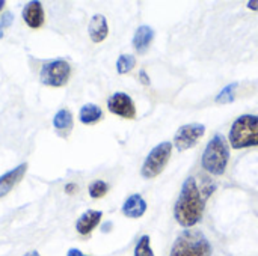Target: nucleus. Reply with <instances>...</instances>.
Listing matches in <instances>:
<instances>
[{"label": "nucleus", "mask_w": 258, "mask_h": 256, "mask_svg": "<svg viewBox=\"0 0 258 256\" xmlns=\"http://www.w3.org/2000/svg\"><path fill=\"white\" fill-rule=\"evenodd\" d=\"M101 217H103V213L98 211V210H88V211H85L77 219V222H76V231L80 235H83V237L89 235L100 225Z\"/></svg>", "instance_id": "11"}, {"label": "nucleus", "mask_w": 258, "mask_h": 256, "mask_svg": "<svg viewBox=\"0 0 258 256\" xmlns=\"http://www.w3.org/2000/svg\"><path fill=\"white\" fill-rule=\"evenodd\" d=\"M212 244L200 231H186L175 240L169 256H210Z\"/></svg>", "instance_id": "4"}, {"label": "nucleus", "mask_w": 258, "mask_h": 256, "mask_svg": "<svg viewBox=\"0 0 258 256\" xmlns=\"http://www.w3.org/2000/svg\"><path fill=\"white\" fill-rule=\"evenodd\" d=\"M228 160H230V148L225 137L222 134H215L213 139L207 143L206 151L203 154V160H201L203 167L209 174L219 177L225 174Z\"/></svg>", "instance_id": "2"}, {"label": "nucleus", "mask_w": 258, "mask_h": 256, "mask_svg": "<svg viewBox=\"0 0 258 256\" xmlns=\"http://www.w3.org/2000/svg\"><path fill=\"white\" fill-rule=\"evenodd\" d=\"M136 65V59L132 54H121L116 60V71L118 74H127L130 72Z\"/></svg>", "instance_id": "17"}, {"label": "nucleus", "mask_w": 258, "mask_h": 256, "mask_svg": "<svg viewBox=\"0 0 258 256\" xmlns=\"http://www.w3.org/2000/svg\"><path fill=\"white\" fill-rule=\"evenodd\" d=\"M88 33H89V38L92 42H95V44L103 42L109 35V24H107L106 17L101 14H95L89 21Z\"/></svg>", "instance_id": "12"}, {"label": "nucleus", "mask_w": 258, "mask_h": 256, "mask_svg": "<svg viewBox=\"0 0 258 256\" xmlns=\"http://www.w3.org/2000/svg\"><path fill=\"white\" fill-rule=\"evenodd\" d=\"M139 78H141V81H142L145 86H148V84H150V77L147 75V72H145V71H141V72H139Z\"/></svg>", "instance_id": "22"}, {"label": "nucleus", "mask_w": 258, "mask_h": 256, "mask_svg": "<svg viewBox=\"0 0 258 256\" xmlns=\"http://www.w3.org/2000/svg\"><path fill=\"white\" fill-rule=\"evenodd\" d=\"M67 256H88V255L82 253L79 249H70V250H68V253H67Z\"/></svg>", "instance_id": "24"}, {"label": "nucleus", "mask_w": 258, "mask_h": 256, "mask_svg": "<svg viewBox=\"0 0 258 256\" xmlns=\"http://www.w3.org/2000/svg\"><path fill=\"white\" fill-rule=\"evenodd\" d=\"M135 256H154L148 235H142L135 247Z\"/></svg>", "instance_id": "20"}, {"label": "nucleus", "mask_w": 258, "mask_h": 256, "mask_svg": "<svg viewBox=\"0 0 258 256\" xmlns=\"http://www.w3.org/2000/svg\"><path fill=\"white\" fill-rule=\"evenodd\" d=\"M5 6H6V2L5 0H0V11H3Z\"/></svg>", "instance_id": "27"}, {"label": "nucleus", "mask_w": 258, "mask_h": 256, "mask_svg": "<svg viewBox=\"0 0 258 256\" xmlns=\"http://www.w3.org/2000/svg\"><path fill=\"white\" fill-rule=\"evenodd\" d=\"M65 192L70 195V193H76L77 192V186L76 184H67L65 186Z\"/></svg>", "instance_id": "23"}, {"label": "nucleus", "mask_w": 258, "mask_h": 256, "mask_svg": "<svg viewBox=\"0 0 258 256\" xmlns=\"http://www.w3.org/2000/svg\"><path fill=\"white\" fill-rule=\"evenodd\" d=\"M3 35H5V32H3V27L0 26V39L3 38Z\"/></svg>", "instance_id": "28"}, {"label": "nucleus", "mask_w": 258, "mask_h": 256, "mask_svg": "<svg viewBox=\"0 0 258 256\" xmlns=\"http://www.w3.org/2000/svg\"><path fill=\"white\" fill-rule=\"evenodd\" d=\"M107 109L110 113L125 118V119H133L136 116V107L130 95L124 92H116L107 100Z\"/></svg>", "instance_id": "8"}, {"label": "nucleus", "mask_w": 258, "mask_h": 256, "mask_svg": "<svg viewBox=\"0 0 258 256\" xmlns=\"http://www.w3.org/2000/svg\"><path fill=\"white\" fill-rule=\"evenodd\" d=\"M206 127L203 124H187L178 128L174 137V145L178 151L190 149L204 136Z\"/></svg>", "instance_id": "7"}, {"label": "nucleus", "mask_w": 258, "mask_h": 256, "mask_svg": "<svg viewBox=\"0 0 258 256\" xmlns=\"http://www.w3.org/2000/svg\"><path fill=\"white\" fill-rule=\"evenodd\" d=\"M154 39V30L150 27V26H141L138 27V30L135 32V36H133V47L135 50L139 53V54H144L151 42Z\"/></svg>", "instance_id": "15"}, {"label": "nucleus", "mask_w": 258, "mask_h": 256, "mask_svg": "<svg viewBox=\"0 0 258 256\" xmlns=\"http://www.w3.org/2000/svg\"><path fill=\"white\" fill-rule=\"evenodd\" d=\"M71 77V65L65 59H54L41 68L39 80L44 86L62 88Z\"/></svg>", "instance_id": "6"}, {"label": "nucleus", "mask_w": 258, "mask_h": 256, "mask_svg": "<svg viewBox=\"0 0 258 256\" xmlns=\"http://www.w3.org/2000/svg\"><path fill=\"white\" fill-rule=\"evenodd\" d=\"M228 140L234 149L258 146V116L243 115L231 125Z\"/></svg>", "instance_id": "3"}, {"label": "nucleus", "mask_w": 258, "mask_h": 256, "mask_svg": "<svg viewBox=\"0 0 258 256\" xmlns=\"http://www.w3.org/2000/svg\"><path fill=\"white\" fill-rule=\"evenodd\" d=\"M79 119L82 124L85 125H94L97 124L98 121L103 119V110L97 106V104H92V103H88L85 104L80 112H79Z\"/></svg>", "instance_id": "16"}, {"label": "nucleus", "mask_w": 258, "mask_h": 256, "mask_svg": "<svg viewBox=\"0 0 258 256\" xmlns=\"http://www.w3.org/2000/svg\"><path fill=\"white\" fill-rule=\"evenodd\" d=\"M14 21V14L12 12H5L0 18V26L5 29V27H9Z\"/></svg>", "instance_id": "21"}, {"label": "nucleus", "mask_w": 258, "mask_h": 256, "mask_svg": "<svg viewBox=\"0 0 258 256\" xmlns=\"http://www.w3.org/2000/svg\"><path fill=\"white\" fill-rule=\"evenodd\" d=\"M53 127L54 131L62 137L67 139L74 127V119H73V113L68 109H60L59 112H56L54 118H53Z\"/></svg>", "instance_id": "13"}, {"label": "nucleus", "mask_w": 258, "mask_h": 256, "mask_svg": "<svg viewBox=\"0 0 258 256\" xmlns=\"http://www.w3.org/2000/svg\"><path fill=\"white\" fill-rule=\"evenodd\" d=\"M23 256H41V255H39V252H36V250H30V252L24 253Z\"/></svg>", "instance_id": "26"}, {"label": "nucleus", "mask_w": 258, "mask_h": 256, "mask_svg": "<svg viewBox=\"0 0 258 256\" xmlns=\"http://www.w3.org/2000/svg\"><path fill=\"white\" fill-rule=\"evenodd\" d=\"M171 154H172V143H169V142H163V143H159L157 146H154L142 164V170H141L142 177L144 178L159 177L165 170V167L171 158Z\"/></svg>", "instance_id": "5"}, {"label": "nucleus", "mask_w": 258, "mask_h": 256, "mask_svg": "<svg viewBox=\"0 0 258 256\" xmlns=\"http://www.w3.org/2000/svg\"><path fill=\"white\" fill-rule=\"evenodd\" d=\"M236 88H237V83H231L228 86H225L219 94L218 97L215 98L216 103L219 104H228V103H233L234 101V92H236Z\"/></svg>", "instance_id": "19"}, {"label": "nucleus", "mask_w": 258, "mask_h": 256, "mask_svg": "<svg viewBox=\"0 0 258 256\" xmlns=\"http://www.w3.org/2000/svg\"><path fill=\"white\" fill-rule=\"evenodd\" d=\"M26 172H27V163H21L0 177V199L14 190V187L24 178Z\"/></svg>", "instance_id": "10"}, {"label": "nucleus", "mask_w": 258, "mask_h": 256, "mask_svg": "<svg viewBox=\"0 0 258 256\" xmlns=\"http://www.w3.org/2000/svg\"><path fill=\"white\" fill-rule=\"evenodd\" d=\"M248 8H249L251 11H258V0H251V2H248Z\"/></svg>", "instance_id": "25"}, {"label": "nucleus", "mask_w": 258, "mask_h": 256, "mask_svg": "<svg viewBox=\"0 0 258 256\" xmlns=\"http://www.w3.org/2000/svg\"><path fill=\"white\" fill-rule=\"evenodd\" d=\"M203 213H204V199L200 193L195 178L189 177L183 183L181 192L175 202V208H174L175 219L183 228H192L203 219Z\"/></svg>", "instance_id": "1"}, {"label": "nucleus", "mask_w": 258, "mask_h": 256, "mask_svg": "<svg viewBox=\"0 0 258 256\" xmlns=\"http://www.w3.org/2000/svg\"><path fill=\"white\" fill-rule=\"evenodd\" d=\"M88 192H89V196L92 199H101L107 195L109 192V186L101 181V180H97V181H92L88 187Z\"/></svg>", "instance_id": "18"}, {"label": "nucleus", "mask_w": 258, "mask_h": 256, "mask_svg": "<svg viewBox=\"0 0 258 256\" xmlns=\"http://www.w3.org/2000/svg\"><path fill=\"white\" fill-rule=\"evenodd\" d=\"M23 20L30 29H41L45 23V12L42 8V3L38 0H32L24 5L23 8Z\"/></svg>", "instance_id": "9"}, {"label": "nucleus", "mask_w": 258, "mask_h": 256, "mask_svg": "<svg viewBox=\"0 0 258 256\" xmlns=\"http://www.w3.org/2000/svg\"><path fill=\"white\" fill-rule=\"evenodd\" d=\"M147 211V202L141 195H132L122 204V214L130 219H139Z\"/></svg>", "instance_id": "14"}]
</instances>
